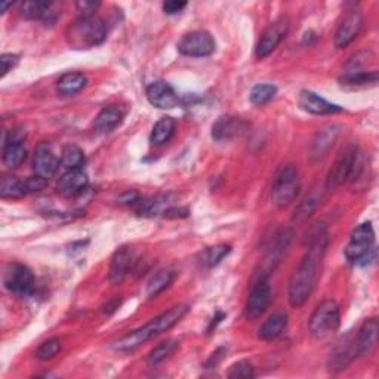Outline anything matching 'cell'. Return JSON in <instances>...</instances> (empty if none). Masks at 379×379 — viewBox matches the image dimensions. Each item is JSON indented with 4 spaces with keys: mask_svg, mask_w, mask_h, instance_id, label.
<instances>
[{
    "mask_svg": "<svg viewBox=\"0 0 379 379\" xmlns=\"http://www.w3.org/2000/svg\"><path fill=\"white\" fill-rule=\"evenodd\" d=\"M107 37V27L98 15H82L67 30V42L73 50H89L101 45Z\"/></svg>",
    "mask_w": 379,
    "mask_h": 379,
    "instance_id": "cell-3",
    "label": "cell"
},
{
    "mask_svg": "<svg viewBox=\"0 0 379 379\" xmlns=\"http://www.w3.org/2000/svg\"><path fill=\"white\" fill-rule=\"evenodd\" d=\"M339 132H341V126L338 124H327L325 128L320 129L313 141V145H311V158H323V155L332 149Z\"/></svg>",
    "mask_w": 379,
    "mask_h": 379,
    "instance_id": "cell-21",
    "label": "cell"
},
{
    "mask_svg": "<svg viewBox=\"0 0 379 379\" xmlns=\"http://www.w3.org/2000/svg\"><path fill=\"white\" fill-rule=\"evenodd\" d=\"M358 154H360V151H358L357 145L354 144H349L339 151L338 158L335 159L332 168H330L327 180H326V187L329 190L341 187L343 184H345L348 180H351Z\"/></svg>",
    "mask_w": 379,
    "mask_h": 379,
    "instance_id": "cell-7",
    "label": "cell"
},
{
    "mask_svg": "<svg viewBox=\"0 0 379 379\" xmlns=\"http://www.w3.org/2000/svg\"><path fill=\"white\" fill-rule=\"evenodd\" d=\"M290 240H292V231L290 230H281L276 236L274 245L271 246L268 258H267V264L270 268H274V266L279 264L281 257L285 255V252L290 245Z\"/></svg>",
    "mask_w": 379,
    "mask_h": 379,
    "instance_id": "cell-27",
    "label": "cell"
},
{
    "mask_svg": "<svg viewBox=\"0 0 379 379\" xmlns=\"http://www.w3.org/2000/svg\"><path fill=\"white\" fill-rule=\"evenodd\" d=\"M9 6H12V2H2V3H0V12L5 14Z\"/></svg>",
    "mask_w": 379,
    "mask_h": 379,
    "instance_id": "cell-45",
    "label": "cell"
},
{
    "mask_svg": "<svg viewBox=\"0 0 379 379\" xmlns=\"http://www.w3.org/2000/svg\"><path fill=\"white\" fill-rule=\"evenodd\" d=\"M345 258L349 264L365 267L375 258V231L371 222L358 226L349 237L345 248Z\"/></svg>",
    "mask_w": 379,
    "mask_h": 379,
    "instance_id": "cell-4",
    "label": "cell"
},
{
    "mask_svg": "<svg viewBox=\"0 0 379 379\" xmlns=\"http://www.w3.org/2000/svg\"><path fill=\"white\" fill-rule=\"evenodd\" d=\"M301 190L299 171L294 164L283 166L276 175L273 188H271V200L277 208H286L292 203Z\"/></svg>",
    "mask_w": 379,
    "mask_h": 379,
    "instance_id": "cell-5",
    "label": "cell"
},
{
    "mask_svg": "<svg viewBox=\"0 0 379 379\" xmlns=\"http://www.w3.org/2000/svg\"><path fill=\"white\" fill-rule=\"evenodd\" d=\"M0 196L3 199H19L27 196L25 180L21 181L15 177L5 175L2 181H0Z\"/></svg>",
    "mask_w": 379,
    "mask_h": 379,
    "instance_id": "cell-29",
    "label": "cell"
},
{
    "mask_svg": "<svg viewBox=\"0 0 379 379\" xmlns=\"http://www.w3.org/2000/svg\"><path fill=\"white\" fill-rule=\"evenodd\" d=\"M87 186H89V178L83 169L67 171L58 181V191L64 197H76L82 194Z\"/></svg>",
    "mask_w": 379,
    "mask_h": 379,
    "instance_id": "cell-16",
    "label": "cell"
},
{
    "mask_svg": "<svg viewBox=\"0 0 379 379\" xmlns=\"http://www.w3.org/2000/svg\"><path fill=\"white\" fill-rule=\"evenodd\" d=\"M175 132V120L169 116H164L158 123L154 124L150 141L153 145L166 144Z\"/></svg>",
    "mask_w": 379,
    "mask_h": 379,
    "instance_id": "cell-30",
    "label": "cell"
},
{
    "mask_svg": "<svg viewBox=\"0 0 379 379\" xmlns=\"http://www.w3.org/2000/svg\"><path fill=\"white\" fill-rule=\"evenodd\" d=\"M24 137L25 133H23L21 129H14L9 132V137L5 140L2 159L5 166H8L9 169L18 168L27 158Z\"/></svg>",
    "mask_w": 379,
    "mask_h": 379,
    "instance_id": "cell-12",
    "label": "cell"
},
{
    "mask_svg": "<svg viewBox=\"0 0 379 379\" xmlns=\"http://www.w3.org/2000/svg\"><path fill=\"white\" fill-rule=\"evenodd\" d=\"M215 39L212 37L208 32H191L184 34L181 41L178 42V51L193 58H202V56H209L215 52Z\"/></svg>",
    "mask_w": 379,
    "mask_h": 379,
    "instance_id": "cell-9",
    "label": "cell"
},
{
    "mask_svg": "<svg viewBox=\"0 0 379 379\" xmlns=\"http://www.w3.org/2000/svg\"><path fill=\"white\" fill-rule=\"evenodd\" d=\"M339 325H341V313H339L338 304L332 299H326L310 317L308 329L314 338L323 339L335 334Z\"/></svg>",
    "mask_w": 379,
    "mask_h": 379,
    "instance_id": "cell-6",
    "label": "cell"
},
{
    "mask_svg": "<svg viewBox=\"0 0 379 379\" xmlns=\"http://www.w3.org/2000/svg\"><path fill=\"white\" fill-rule=\"evenodd\" d=\"M0 64H2V77H5L14 67L18 64V56L15 54H3L0 56Z\"/></svg>",
    "mask_w": 379,
    "mask_h": 379,
    "instance_id": "cell-40",
    "label": "cell"
},
{
    "mask_svg": "<svg viewBox=\"0 0 379 379\" xmlns=\"http://www.w3.org/2000/svg\"><path fill=\"white\" fill-rule=\"evenodd\" d=\"M175 273L172 270H160L155 273L147 283V289H145V295L147 298H155L159 294H162L164 289L169 288L173 281Z\"/></svg>",
    "mask_w": 379,
    "mask_h": 379,
    "instance_id": "cell-28",
    "label": "cell"
},
{
    "mask_svg": "<svg viewBox=\"0 0 379 379\" xmlns=\"http://www.w3.org/2000/svg\"><path fill=\"white\" fill-rule=\"evenodd\" d=\"M60 351H61V341L56 338H52V339H47L46 343H43L41 347H39V349L36 351V357L39 360L46 362V360H51V358H54Z\"/></svg>",
    "mask_w": 379,
    "mask_h": 379,
    "instance_id": "cell-37",
    "label": "cell"
},
{
    "mask_svg": "<svg viewBox=\"0 0 379 379\" xmlns=\"http://www.w3.org/2000/svg\"><path fill=\"white\" fill-rule=\"evenodd\" d=\"M230 252H231V248L228 245L210 246V248L203 250V254L200 257L202 264L209 267V268L217 267L219 262L230 254Z\"/></svg>",
    "mask_w": 379,
    "mask_h": 379,
    "instance_id": "cell-33",
    "label": "cell"
},
{
    "mask_svg": "<svg viewBox=\"0 0 379 379\" xmlns=\"http://www.w3.org/2000/svg\"><path fill=\"white\" fill-rule=\"evenodd\" d=\"M298 102H299V107L303 110H305L307 113H311V114H317V116H322V114H335V113H339L343 111L341 107H338L332 102H327L325 98H322V96H318L317 94L311 92V91H303L299 94V98H298Z\"/></svg>",
    "mask_w": 379,
    "mask_h": 379,
    "instance_id": "cell-18",
    "label": "cell"
},
{
    "mask_svg": "<svg viewBox=\"0 0 379 379\" xmlns=\"http://www.w3.org/2000/svg\"><path fill=\"white\" fill-rule=\"evenodd\" d=\"M186 6H187V2H180V0H168V2L163 3V11L168 15H173V14L181 12Z\"/></svg>",
    "mask_w": 379,
    "mask_h": 379,
    "instance_id": "cell-41",
    "label": "cell"
},
{
    "mask_svg": "<svg viewBox=\"0 0 379 379\" xmlns=\"http://www.w3.org/2000/svg\"><path fill=\"white\" fill-rule=\"evenodd\" d=\"M87 79L83 73L79 72H70L61 76V79L58 80V92L64 96H70L79 94L83 87L86 86Z\"/></svg>",
    "mask_w": 379,
    "mask_h": 379,
    "instance_id": "cell-25",
    "label": "cell"
},
{
    "mask_svg": "<svg viewBox=\"0 0 379 379\" xmlns=\"http://www.w3.org/2000/svg\"><path fill=\"white\" fill-rule=\"evenodd\" d=\"M317 205H318V199L316 196H308L307 199L301 202L299 206L295 209L292 221L296 222V224L305 222L311 215H313L314 210L317 209Z\"/></svg>",
    "mask_w": 379,
    "mask_h": 379,
    "instance_id": "cell-35",
    "label": "cell"
},
{
    "mask_svg": "<svg viewBox=\"0 0 379 379\" xmlns=\"http://www.w3.org/2000/svg\"><path fill=\"white\" fill-rule=\"evenodd\" d=\"M378 320L375 317L366 320L356 338V348L358 356H369L373 351V348L378 344Z\"/></svg>",
    "mask_w": 379,
    "mask_h": 379,
    "instance_id": "cell-20",
    "label": "cell"
},
{
    "mask_svg": "<svg viewBox=\"0 0 379 379\" xmlns=\"http://www.w3.org/2000/svg\"><path fill=\"white\" fill-rule=\"evenodd\" d=\"M54 3L43 2V0H28L21 3V14L28 19H43V21H51V12Z\"/></svg>",
    "mask_w": 379,
    "mask_h": 379,
    "instance_id": "cell-26",
    "label": "cell"
},
{
    "mask_svg": "<svg viewBox=\"0 0 379 379\" xmlns=\"http://www.w3.org/2000/svg\"><path fill=\"white\" fill-rule=\"evenodd\" d=\"M363 23V15L358 11L349 12L344 18V21L339 24L338 32L335 34V46L338 50H344V47H347L354 41L358 33H360Z\"/></svg>",
    "mask_w": 379,
    "mask_h": 379,
    "instance_id": "cell-14",
    "label": "cell"
},
{
    "mask_svg": "<svg viewBox=\"0 0 379 379\" xmlns=\"http://www.w3.org/2000/svg\"><path fill=\"white\" fill-rule=\"evenodd\" d=\"M100 2H87V0H83V2H77L76 6L79 11L82 12V15H94L96 9L100 8Z\"/></svg>",
    "mask_w": 379,
    "mask_h": 379,
    "instance_id": "cell-42",
    "label": "cell"
},
{
    "mask_svg": "<svg viewBox=\"0 0 379 379\" xmlns=\"http://www.w3.org/2000/svg\"><path fill=\"white\" fill-rule=\"evenodd\" d=\"M188 310L190 307L184 304L172 307L171 310L164 311V313H162L160 316L153 318L151 322H149L145 326L120 338L118 343H114L113 348L118 349V351H133L135 348H138L144 343L150 341V339L159 336L160 334L166 332V330L173 327L184 316L188 313Z\"/></svg>",
    "mask_w": 379,
    "mask_h": 379,
    "instance_id": "cell-2",
    "label": "cell"
},
{
    "mask_svg": "<svg viewBox=\"0 0 379 379\" xmlns=\"http://www.w3.org/2000/svg\"><path fill=\"white\" fill-rule=\"evenodd\" d=\"M341 82L347 86H365L369 83H376L378 72H358L351 74H344Z\"/></svg>",
    "mask_w": 379,
    "mask_h": 379,
    "instance_id": "cell-36",
    "label": "cell"
},
{
    "mask_svg": "<svg viewBox=\"0 0 379 379\" xmlns=\"http://www.w3.org/2000/svg\"><path fill=\"white\" fill-rule=\"evenodd\" d=\"M288 30H289V19L285 17L279 18L277 21L271 24L267 30L262 33L259 42L257 45L255 55L258 60H262V58H266L273 52L280 45V42L286 37Z\"/></svg>",
    "mask_w": 379,
    "mask_h": 379,
    "instance_id": "cell-11",
    "label": "cell"
},
{
    "mask_svg": "<svg viewBox=\"0 0 379 379\" xmlns=\"http://www.w3.org/2000/svg\"><path fill=\"white\" fill-rule=\"evenodd\" d=\"M178 341L177 339H166V341H163L162 344H159L155 347L153 351L149 356V365L150 366H158L162 362L166 360L169 356H172L175 353V349L178 348Z\"/></svg>",
    "mask_w": 379,
    "mask_h": 379,
    "instance_id": "cell-32",
    "label": "cell"
},
{
    "mask_svg": "<svg viewBox=\"0 0 379 379\" xmlns=\"http://www.w3.org/2000/svg\"><path fill=\"white\" fill-rule=\"evenodd\" d=\"M163 213L166 218H186L190 215V210L187 208H169Z\"/></svg>",
    "mask_w": 379,
    "mask_h": 379,
    "instance_id": "cell-43",
    "label": "cell"
},
{
    "mask_svg": "<svg viewBox=\"0 0 379 379\" xmlns=\"http://www.w3.org/2000/svg\"><path fill=\"white\" fill-rule=\"evenodd\" d=\"M357 354V348H356V339L353 343H344L341 345H338L334 353L330 354L329 358V369L332 372H339L347 369V366L354 360V357Z\"/></svg>",
    "mask_w": 379,
    "mask_h": 379,
    "instance_id": "cell-23",
    "label": "cell"
},
{
    "mask_svg": "<svg viewBox=\"0 0 379 379\" xmlns=\"http://www.w3.org/2000/svg\"><path fill=\"white\" fill-rule=\"evenodd\" d=\"M33 164L36 175H41L43 178H51L56 173L58 168H60V160L56 159V155L54 154L50 145L41 144L36 150Z\"/></svg>",
    "mask_w": 379,
    "mask_h": 379,
    "instance_id": "cell-19",
    "label": "cell"
},
{
    "mask_svg": "<svg viewBox=\"0 0 379 379\" xmlns=\"http://www.w3.org/2000/svg\"><path fill=\"white\" fill-rule=\"evenodd\" d=\"M271 303V288H270V280L267 274H262L254 285L248 296L246 303V316L252 320L261 317L266 313Z\"/></svg>",
    "mask_w": 379,
    "mask_h": 379,
    "instance_id": "cell-10",
    "label": "cell"
},
{
    "mask_svg": "<svg viewBox=\"0 0 379 379\" xmlns=\"http://www.w3.org/2000/svg\"><path fill=\"white\" fill-rule=\"evenodd\" d=\"M277 94V87L270 83H262L254 86V89L250 91V101L255 105H264L274 98Z\"/></svg>",
    "mask_w": 379,
    "mask_h": 379,
    "instance_id": "cell-34",
    "label": "cell"
},
{
    "mask_svg": "<svg viewBox=\"0 0 379 379\" xmlns=\"http://www.w3.org/2000/svg\"><path fill=\"white\" fill-rule=\"evenodd\" d=\"M248 129V123L235 116L219 118L212 126V137L217 141H230L237 138Z\"/></svg>",
    "mask_w": 379,
    "mask_h": 379,
    "instance_id": "cell-15",
    "label": "cell"
},
{
    "mask_svg": "<svg viewBox=\"0 0 379 379\" xmlns=\"http://www.w3.org/2000/svg\"><path fill=\"white\" fill-rule=\"evenodd\" d=\"M3 285L14 296L27 298L34 290V276L28 267L23 264H11L5 270Z\"/></svg>",
    "mask_w": 379,
    "mask_h": 379,
    "instance_id": "cell-8",
    "label": "cell"
},
{
    "mask_svg": "<svg viewBox=\"0 0 379 379\" xmlns=\"http://www.w3.org/2000/svg\"><path fill=\"white\" fill-rule=\"evenodd\" d=\"M310 245L305 257L290 279L289 283V303L294 308L303 307L313 292L318 277V268L322 266L327 248V231L323 224L317 226L310 235Z\"/></svg>",
    "mask_w": 379,
    "mask_h": 379,
    "instance_id": "cell-1",
    "label": "cell"
},
{
    "mask_svg": "<svg viewBox=\"0 0 379 379\" xmlns=\"http://www.w3.org/2000/svg\"><path fill=\"white\" fill-rule=\"evenodd\" d=\"M135 264L133 250L128 246H123L116 250L110 266V280L113 283H120L132 271Z\"/></svg>",
    "mask_w": 379,
    "mask_h": 379,
    "instance_id": "cell-17",
    "label": "cell"
},
{
    "mask_svg": "<svg viewBox=\"0 0 379 379\" xmlns=\"http://www.w3.org/2000/svg\"><path fill=\"white\" fill-rule=\"evenodd\" d=\"M85 160H86L85 153L80 147H77V145H67V147L63 150L61 164L67 171L82 169Z\"/></svg>",
    "mask_w": 379,
    "mask_h": 379,
    "instance_id": "cell-31",
    "label": "cell"
},
{
    "mask_svg": "<svg viewBox=\"0 0 379 379\" xmlns=\"http://www.w3.org/2000/svg\"><path fill=\"white\" fill-rule=\"evenodd\" d=\"M47 187V178L41 177V175H36V177L27 178L25 180V188H27V194H33V193H39Z\"/></svg>",
    "mask_w": 379,
    "mask_h": 379,
    "instance_id": "cell-39",
    "label": "cell"
},
{
    "mask_svg": "<svg viewBox=\"0 0 379 379\" xmlns=\"http://www.w3.org/2000/svg\"><path fill=\"white\" fill-rule=\"evenodd\" d=\"M286 326H288V314L281 311V313H276L268 317L267 322L261 326L258 336L261 339H264V341H273V339L279 338L285 332Z\"/></svg>",
    "mask_w": 379,
    "mask_h": 379,
    "instance_id": "cell-24",
    "label": "cell"
},
{
    "mask_svg": "<svg viewBox=\"0 0 379 379\" xmlns=\"http://www.w3.org/2000/svg\"><path fill=\"white\" fill-rule=\"evenodd\" d=\"M123 118H124V113L122 111V109H119V107L116 105L105 107V109H102L95 118L94 128L100 133L111 132L122 123Z\"/></svg>",
    "mask_w": 379,
    "mask_h": 379,
    "instance_id": "cell-22",
    "label": "cell"
},
{
    "mask_svg": "<svg viewBox=\"0 0 379 379\" xmlns=\"http://www.w3.org/2000/svg\"><path fill=\"white\" fill-rule=\"evenodd\" d=\"M226 351H227L226 348H222V347L218 348L217 351L210 356V358H209L208 363H206V367H215L222 360V357L226 356Z\"/></svg>",
    "mask_w": 379,
    "mask_h": 379,
    "instance_id": "cell-44",
    "label": "cell"
},
{
    "mask_svg": "<svg viewBox=\"0 0 379 379\" xmlns=\"http://www.w3.org/2000/svg\"><path fill=\"white\" fill-rule=\"evenodd\" d=\"M147 100L151 105L158 107L160 110H171L180 104V98L173 87L163 80L153 82L147 87Z\"/></svg>",
    "mask_w": 379,
    "mask_h": 379,
    "instance_id": "cell-13",
    "label": "cell"
},
{
    "mask_svg": "<svg viewBox=\"0 0 379 379\" xmlns=\"http://www.w3.org/2000/svg\"><path fill=\"white\" fill-rule=\"evenodd\" d=\"M230 379H250L255 376L254 366H252L249 362L241 360L232 365L228 371L227 375Z\"/></svg>",
    "mask_w": 379,
    "mask_h": 379,
    "instance_id": "cell-38",
    "label": "cell"
}]
</instances>
